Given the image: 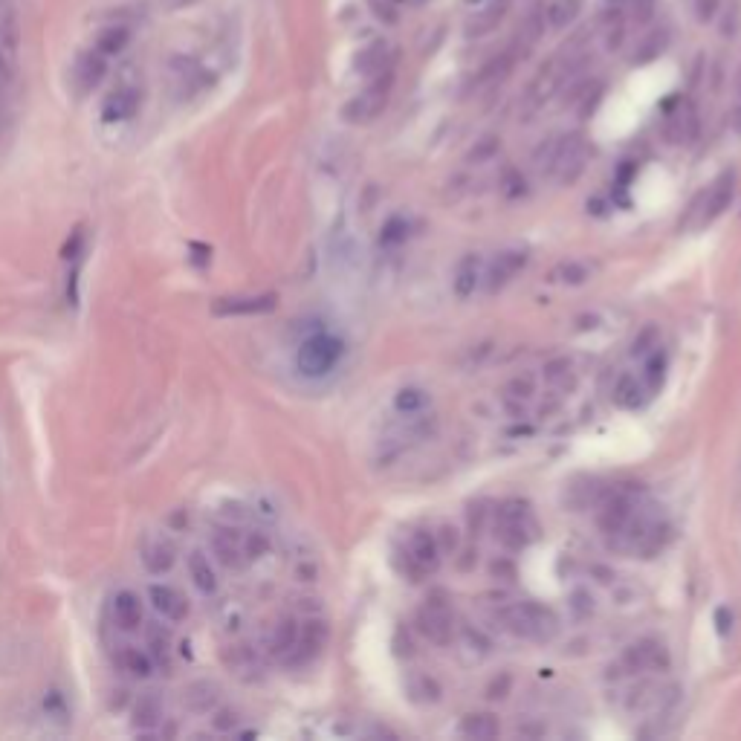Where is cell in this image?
Listing matches in <instances>:
<instances>
[{"label":"cell","instance_id":"cell-1","mask_svg":"<svg viewBox=\"0 0 741 741\" xmlns=\"http://www.w3.org/2000/svg\"><path fill=\"white\" fill-rule=\"evenodd\" d=\"M585 157H588L585 139L579 134H565V137H553L548 145L539 148L536 168L559 183H574L585 168Z\"/></svg>","mask_w":741,"mask_h":741},{"label":"cell","instance_id":"cell-2","mask_svg":"<svg viewBox=\"0 0 741 741\" xmlns=\"http://www.w3.org/2000/svg\"><path fill=\"white\" fill-rule=\"evenodd\" d=\"M501 620L516 637L536 640V643H548L559 634V617L548 605L516 603L501 611Z\"/></svg>","mask_w":741,"mask_h":741},{"label":"cell","instance_id":"cell-3","mask_svg":"<svg viewBox=\"0 0 741 741\" xmlns=\"http://www.w3.org/2000/svg\"><path fill=\"white\" fill-rule=\"evenodd\" d=\"M495 539L507 550H524L536 539V522L524 501H504L495 513Z\"/></svg>","mask_w":741,"mask_h":741},{"label":"cell","instance_id":"cell-4","mask_svg":"<svg viewBox=\"0 0 741 741\" xmlns=\"http://www.w3.org/2000/svg\"><path fill=\"white\" fill-rule=\"evenodd\" d=\"M391 87H394V67H388L383 73L371 76L368 84H365V90L345 105V119L354 122V125L374 122L385 110V105H388Z\"/></svg>","mask_w":741,"mask_h":741},{"label":"cell","instance_id":"cell-5","mask_svg":"<svg viewBox=\"0 0 741 741\" xmlns=\"http://www.w3.org/2000/svg\"><path fill=\"white\" fill-rule=\"evenodd\" d=\"M342 359V342L330 333H316L310 339H304L299 348L296 365L304 377H322L330 368Z\"/></svg>","mask_w":741,"mask_h":741},{"label":"cell","instance_id":"cell-6","mask_svg":"<svg viewBox=\"0 0 741 741\" xmlns=\"http://www.w3.org/2000/svg\"><path fill=\"white\" fill-rule=\"evenodd\" d=\"M21 64V21L9 3H0V84H12Z\"/></svg>","mask_w":741,"mask_h":741},{"label":"cell","instance_id":"cell-7","mask_svg":"<svg viewBox=\"0 0 741 741\" xmlns=\"http://www.w3.org/2000/svg\"><path fill=\"white\" fill-rule=\"evenodd\" d=\"M417 632L435 646H449L455 634V617L443 597H429L417 611Z\"/></svg>","mask_w":741,"mask_h":741},{"label":"cell","instance_id":"cell-8","mask_svg":"<svg viewBox=\"0 0 741 741\" xmlns=\"http://www.w3.org/2000/svg\"><path fill=\"white\" fill-rule=\"evenodd\" d=\"M400 556L406 559V574L409 577L417 579L426 577V574H435L440 565L438 536L429 533V530H414Z\"/></svg>","mask_w":741,"mask_h":741},{"label":"cell","instance_id":"cell-9","mask_svg":"<svg viewBox=\"0 0 741 741\" xmlns=\"http://www.w3.org/2000/svg\"><path fill=\"white\" fill-rule=\"evenodd\" d=\"M733 194H736V171H721L713 186L701 197V209L698 206L692 209V212H701L698 226H710L713 220L721 218L727 212V206L733 203Z\"/></svg>","mask_w":741,"mask_h":741},{"label":"cell","instance_id":"cell-10","mask_svg":"<svg viewBox=\"0 0 741 741\" xmlns=\"http://www.w3.org/2000/svg\"><path fill=\"white\" fill-rule=\"evenodd\" d=\"M623 663L629 672H666L669 669V649L655 637H646V640H637L626 649Z\"/></svg>","mask_w":741,"mask_h":741},{"label":"cell","instance_id":"cell-11","mask_svg":"<svg viewBox=\"0 0 741 741\" xmlns=\"http://www.w3.org/2000/svg\"><path fill=\"white\" fill-rule=\"evenodd\" d=\"M698 110L692 102H678L675 108L666 113L663 119V137L669 139L672 145H689L698 137Z\"/></svg>","mask_w":741,"mask_h":741},{"label":"cell","instance_id":"cell-12","mask_svg":"<svg viewBox=\"0 0 741 741\" xmlns=\"http://www.w3.org/2000/svg\"><path fill=\"white\" fill-rule=\"evenodd\" d=\"M278 304L275 293H264V296H229V299H218L212 304L215 316H261L270 313Z\"/></svg>","mask_w":741,"mask_h":741},{"label":"cell","instance_id":"cell-13","mask_svg":"<svg viewBox=\"0 0 741 741\" xmlns=\"http://www.w3.org/2000/svg\"><path fill=\"white\" fill-rule=\"evenodd\" d=\"M524 264H527V252L524 249H504V252H498L493 258V264H490V270H487V290L495 293L504 284H510L516 275L522 273Z\"/></svg>","mask_w":741,"mask_h":741},{"label":"cell","instance_id":"cell-14","mask_svg":"<svg viewBox=\"0 0 741 741\" xmlns=\"http://www.w3.org/2000/svg\"><path fill=\"white\" fill-rule=\"evenodd\" d=\"M510 9V0H487L481 6H472L467 18V35L469 38H481V35H490L507 15Z\"/></svg>","mask_w":741,"mask_h":741},{"label":"cell","instance_id":"cell-15","mask_svg":"<svg viewBox=\"0 0 741 741\" xmlns=\"http://www.w3.org/2000/svg\"><path fill=\"white\" fill-rule=\"evenodd\" d=\"M634 516V501L632 495L626 493H614L600 510V527L611 536H620Z\"/></svg>","mask_w":741,"mask_h":741},{"label":"cell","instance_id":"cell-16","mask_svg":"<svg viewBox=\"0 0 741 741\" xmlns=\"http://www.w3.org/2000/svg\"><path fill=\"white\" fill-rule=\"evenodd\" d=\"M325 640H328V626H325L322 620H307V623H302V629H299V643H296V649H293V655H290L287 663L299 666V663L313 660L319 652H322Z\"/></svg>","mask_w":741,"mask_h":741},{"label":"cell","instance_id":"cell-17","mask_svg":"<svg viewBox=\"0 0 741 741\" xmlns=\"http://www.w3.org/2000/svg\"><path fill=\"white\" fill-rule=\"evenodd\" d=\"M108 55L99 53L96 47H90L87 53L79 55V61H76V67H73V79L79 84V90H93L96 84L105 79V73H108Z\"/></svg>","mask_w":741,"mask_h":741},{"label":"cell","instance_id":"cell-18","mask_svg":"<svg viewBox=\"0 0 741 741\" xmlns=\"http://www.w3.org/2000/svg\"><path fill=\"white\" fill-rule=\"evenodd\" d=\"M151 603L171 623H180V620L189 617V600L177 588H171V585H154L151 588Z\"/></svg>","mask_w":741,"mask_h":741},{"label":"cell","instance_id":"cell-19","mask_svg":"<svg viewBox=\"0 0 741 741\" xmlns=\"http://www.w3.org/2000/svg\"><path fill=\"white\" fill-rule=\"evenodd\" d=\"M110 611H113V623L122 632H137L142 623V603L134 591H119L110 603Z\"/></svg>","mask_w":741,"mask_h":741},{"label":"cell","instance_id":"cell-20","mask_svg":"<svg viewBox=\"0 0 741 741\" xmlns=\"http://www.w3.org/2000/svg\"><path fill=\"white\" fill-rule=\"evenodd\" d=\"M139 108V93L134 87H119L116 93H110L105 108H102V116L105 122H125L131 119Z\"/></svg>","mask_w":741,"mask_h":741},{"label":"cell","instance_id":"cell-21","mask_svg":"<svg viewBox=\"0 0 741 741\" xmlns=\"http://www.w3.org/2000/svg\"><path fill=\"white\" fill-rule=\"evenodd\" d=\"M481 284V261L478 255H464L458 270H455V278H452V287H455V296L458 299H469Z\"/></svg>","mask_w":741,"mask_h":741},{"label":"cell","instance_id":"cell-22","mask_svg":"<svg viewBox=\"0 0 741 741\" xmlns=\"http://www.w3.org/2000/svg\"><path fill=\"white\" fill-rule=\"evenodd\" d=\"M579 12H582V0H550L545 6V21L550 29L562 32L577 21Z\"/></svg>","mask_w":741,"mask_h":741},{"label":"cell","instance_id":"cell-23","mask_svg":"<svg viewBox=\"0 0 741 741\" xmlns=\"http://www.w3.org/2000/svg\"><path fill=\"white\" fill-rule=\"evenodd\" d=\"M189 571H192L194 585L200 594H215L218 591V577H215V568L209 562V556L203 550H194L189 556Z\"/></svg>","mask_w":741,"mask_h":741},{"label":"cell","instance_id":"cell-24","mask_svg":"<svg viewBox=\"0 0 741 741\" xmlns=\"http://www.w3.org/2000/svg\"><path fill=\"white\" fill-rule=\"evenodd\" d=\"M643 394H646V385H643V380H637L634 374H623L614 385V403L620 409H637L643 403Z\"/></svg>","mask_w":741,"mask_h":741},{"label":"cell","instance_id":"cell-25","mask_svg":"<svg viewBox=\"0 0 741 741\" xmlns=\"http://www.w3.org/2000/svg\"><path fill=\"white\" fill-rule=\"evenodd\" d=\"M461 733H464L467 739L478 741L495 739V736H498V721H495V715L490 713H472L461 721Z\"/></svg>","mask_w":741,"mask_h":741},{"label":"cell","instance_id":"cell-26","mask_svg":"<svg viewBox=\"0 0 741 741\" xmlns=\"http://www.w3.org/2000/svg\"><path fill=\"white\" fill-rule=\"evenodd\" d=\"M299 623L296 620H284L281 626H278V632H275L273 640V655L275 658H281L284 663L290 660L293 655V649H296V643H299Z\"/></svg>","mask_w":741,"mask_h":741},{"label":"cell","instance_id":"cell-27","mask_svg":"<svg viewBox=\"0 0 741 741\" xmlns=\"http://www.w3.org/2000/svg\"><path fill=\"white\" fill-rule=\"evenodd\" d=\"M128 38H131V29L128 27H105L102 32H99V38H96V50L99 53H105L108 58H113V55H119L122 50H125V44H128Z\"/></svg>","mask_w":741,"mask_h":741},{"label":"cell","instance_id":"cell-28","mask_svg":"<svg viewBox=\"0 0 741 741\" xmlns=\"http://www.w3.org/2000/svg\"><path fill=\"white\" fill-rule=\"evenodd\" d=\"M663 377H666V357L660 351H652V357L646 359V371H643V385L649 394H655L660 385H663Z\"/></svg>","mask_w":741,"mask_h":741},{"label":"cell","instance_id":"cell-29","mask_svg":"<svg viewBox=\"0 0 741 741\" xmlns=\"http://www.w3.org/2000/svg\"><path fill=\"white\" fill-rule=\"evenodd\" d=\"M119 663H122V669L131 672L134 678H148V675H151V658H148L145 652H139V649H122Z\"/></svg>","mask_w":741,"mask_h":741},{"label":"cell","instance_id":"cell-30","mask_svg":"<svg viewBox=\"0 0 741 741\" xmlns=\"http://www.w3.org/2000/svg\"><path fill=\"white\" fill-rule=\"evenodd\" d=\"M145 565L154 571V574H163V571H168L171 568V562H174V556H171V548L168 545H163V542H157L154 548H148L145 550Z\"/></svg>","mask_w":741,"mask_h":741},{"label":"cell","instance_id":"cell-31","mask_svg":"<svg viewBox=\"0 0 741 741\" xmlns=\"http://www.w3.org/2000/svg\"><path fill=\"white\" fill-rule=\"evenodd\" d=\"M568 380H571V362L565 357L550 359L548 365H545V383L559 388V385H565Z\"/></svg>","mask_w":741,"mask_h":741},{"label":"cell","instance_id":"cell-32","mask_svg":"<svg viewBox=\"0 0 741 741\" xmlns=\"http://www.w3.org/2000/svg\"><path fill=\"white\" fill-rule=\"evenodd\" d=\"M426 406V394L423 391H417V388H403L400 394H397V409L406 414L417 412V409H423Z\"/></svg>","mask_w":741,"mask_h":741},{"label":"cell","instance_id":"cell-33","mask_svg":"<svg viewBox=\"0 0 741 741\" xmlns=\"http://www.w3.org/2000/svg\"><path fill=\"white\" fill-rule=\"evenodd\" d=\"M507 394L516 397V400H530V397H533V377L524 374V377L510 380V383H507Z\"/></svg>","mask_w":741,"mask_h":741},{"label":"cell","instance_id":"cell-34","mask_svg":"<svg viewBox=\"0 0 741 741\" xmlns=\"http://www.w3.org/2000/svg\"><path fill=\"white\" fill-rule=\"evenodd\" d=\"M652 348H658V330L655 328H646L637 339H634V348L632 354L634 357H643L646 351H652Z\"/></svg>","mask_w":741,"mask_h":741},{"label":"cell","instance_id":"cell-35","mask_svg":"<svg viewBox=\"0 0 741 741\" xmlns=\"http://www.w3.org/2000/svg\"><path fill=\"white\" fill-rule=\"evenodd\" d=\"M718 6H721V0H692V12H695V18L704 21V24L713 21Z\"/></svg>","mask_w":741,"mask_h":741},{"label":"cell","instance_id":"cell-36","mask_svg":"<svg viewBox=\"0 0 741 741\" xmlns=\"http://www.w3.org/2000/svg\"><path fill=\"white\" fill-rule=\"evenodd\" d=\"M626 6H629V12L634 15V21H649L652 18V12H655V0H626Z\"/></svg>","mask_w":741,"mask_h":741},{"label":"cell","instance_id":"cell-37","mask_svg":"<svg viewBox=\"0 0 741 741\" xmlns=\"http://www.w3.org/2000/svg\"><path fill=\"white\" fill-rule=\"evenodd\" d=\"M730 122H733L736 134H741V70H739V79H736V102H733V113H730Z\"/></svg>","mask_w":741,"mask_h":741},{"label":"cell","instance_id":"cell-38","mask_svg":"<svg viewBox=\"0 0 741 741\" xmlns=\"http://www.w3.org/2000/svg\"><path fill=\"white\" fill-rule=\"evenodd\" d=\"M495 148H498V142L493 137H487V142H481V148L478 151H472V157L469 160H475V163H481V160H487V157H493Z\"/></svg>","mask_w":741,"mask_h":741},{"label":"cell","instance_id":"cell-39","mask_svg":"<svg viewBox=\"0 0 741 741\" xmlns=\"http://www.w3.org/2000/svg\"><path fill=\"white\" fill-rule=\"evenodd\" d=\"M715 626H718V634L730 632V626H733V614H730V608H718V611H715Z\"/></svg>","mask_w":741,"mask_h":741},{"label":"cell","instance_id":"cell-40","mask_svg":"<svg viewBox=\"0 0 741 741\" xmlns=\"http://www.w3.org/2000/svg\"><path fill=\"white\" fill-rule=\"evenodd\" d=\"M397 3H414V0H397Z\"/></svg>","mask_w":741,"mask_h":741}]
</instances>
